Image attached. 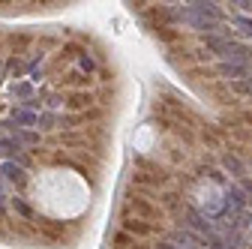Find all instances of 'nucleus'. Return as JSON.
Segmentation results:
<instances>
[{"label":"nucleus","instance_id":"nucleus-7","mask_svg":"<svg viewBox=\"0 0 252 249\" xmlns=\"http://www.w3.org/2000/svg\"><path fill=\"white\" fill-rule=\"evenodd\" d=\"M237 90H243V93H252V75H249L243 84H237Z\"/></svg>","mask_w":252,"mask_h":249},{"label":"nucleus","instance_id":"nucleus-6","mask_svg":"<svg viewBox=\"0 0 252 249\" xmlns=\"http://www.w3.org/2000/svg\"><path fill=\"white\" fill-rule=\"evenodd\" d=\"M234 27L240 30V33H246V36H252V21H249V18H234Z\"/></svg>","mask_w":252,"mask_h":249},{"label":"nucleus","instance_id":"nucleus-2","mask_svg":"<svg viewBox=\"0 0 252 249\" xmlns=\"http://www.w3.org/2000/svg\"><path fill=\"white\" fill-rule=\"evenodd\" d=\"M219 75H225V78H249V69H246V63H222L219 66Z\"/></svg>","mask_w":252,"mask_h":249},{"label":"nucleus","instance_id":"nucleus-1","mask_svg":"<svg viewBox=\"0 0 252 249\" xmlns=\"http://www.w3.org/2000/svg\"><path fill=\"white\" fill-rule=\"evenodd\" d=\"M243 201H246V198H243V192L237 189V186H231V189L225 192V210H228L231 216H237V213L243 210Z\"/></svg>","mask_w":252,"mask_h":249},{"label":"nucleus","instance_id":"nucleus-10","mask_svg":"<svg viewBox=\"0 0 252 249\" xmlns=\"http://www.w3.org/2000/svg\"><path fill=\"white\" fill-rule=\"evenodd\" d=\"M0 204H3V201H0Z\"/></svg>","mask_w":252,"mask_h":249},{"label":"nucleus","instance_id":"nucleus-4","mask_svg":"<svg viewBox=\"0 0 252 249\" xmlns=\"http://www.w3.org/2000/svg\"><path fill=\"white\" fill-rule=\"evenodd\" d=\"M3 174H6L9 180H15V183H21V180H24V171H21L18 165H12V162H6V165H3Z\"/></svg>","mask_w":252,"mask_h":249},{"label":"nucleus","instance_id":"nucleus-3","mask_svg":"<svg viewBox=\"0 0 252 249\" xmlns=\"http://www.w3.org/2000/svg\"><path fill=\"white\" fill-rule=\"evenodd\" d=\"M171 246H174V249H198L195 237L189 234V231H177V234L171 237Z\"/></svg>","mask_w":252,"mask_h":249},{"label":"nucleus","instance_id":"nucleus-8","mask_svg":"<svg viewBox=\"0 0 252 249\" xmlns=\"http://www.w3.org/2000/svg\"><path fill=\"white\" fill-rule=\"evenodd\" d=\"M15 93H21V96H27V93H30V87H27V84H18V87H15Z\"/></svg>","mask_w":252,"mask_h":249},{"label":"nucleus","instance_id":"nucleus-5","mask_svg":"<svg viewBox=\"0 0 252 249\" xmlns=\"http://www.w3.org/2000/svg\"><path fill=\"white\" fill-rule=\"evenodd\" d=\"M12 117H15L18 123H24V126H33V123H36V114H33V111H15Z\"/></svg>","mask_w":252,"mask_h":249},{"label":"nucleus","instance_id":"nucleus-9","mask_svg":"<svg viewBox=\"0 0 252 249\" xmlns=\"http://www.w3.org/2000/svg\"><path fill=\"white\" fill-rule=\"evenodd\" d=\"M156 249H174V246L171 243H162V246H156Z\"/></svg>","mask_w":252,"mask_h":249}]
</instances>
